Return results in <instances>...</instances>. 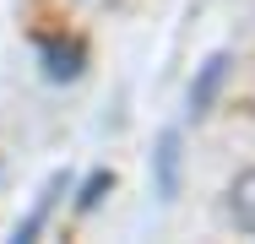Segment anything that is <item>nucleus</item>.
<instances>
[{
	"label": "nucleus",
	"mask_w": 255,
	"mask_h": 244,
	"mask_svg": "<svg viewBox=\"0 0 255 244\" xmlns=\"http://www.w3.org/2000/svg\"><path fill=\"white\" fill-rule=\"evenodd\" d=\"M76 5H109V0H76Z\"/></svg>",
	"instance_id": "obj_7"
},
{
	"label": "nucleus",
	"mask_w": 255,
	"mask_h": 244,
	"mask_svg": "<svg viewBox=\"0 0 255 244\" xmlns=\"http://www.w3.org/2000/svg\"><path fill=\"white\" fill-rule=\"evenodd\" d=\"M114 190V174L109 168H93L87 179H82V195H76V217H87V212H98V201Z\"/></svg>",
	"instance_id": "obj_6"
},
{
	"label": "nucleus",
	"mask_w": 255,
	"mask_h": 244,
	"mask_svg": "<svg viewBox=\"0 0 255 244\" xmlns=\"http://www.w3.org/2000/svg\"><path fill=\"white\" fill-rule=\"evenodd\" d=\"M65 190H71V174H65V168H60V174H49V185L38 190V201H33V212H27V217H22V223L11 228V239H16V244L38 239V234H44V223L54 217V206H60V195H65Z\"/></svg>",
	"instance_id": "obj_3"
},
{
	"label": "nucleus",
	"mask_w": 255,
	"mask_h": 244,
	"mask_svg": "<svg viewBox=\"0 0 255 244\" xmlns=\"http://www.w3.org/2000/svg\"><path fill=\"white\" fill-rule=\"evenodd\" d=\"M38 65H44V82L65 87V82H76L87 71V49L76 38H38Z\"/></svg>",
	"instance_id": "obj_1"
},
{
	"label": "nucleus",
	"mask_w": 255,
	"mask_h": 244,
	"mask_svg": "<svg viewBox=\"0 0 255 244\" xmlns=\"http://www.w3.org/2000/svg\"><path fill=\"white\" fill-rule=\"evenodd\" d=\"M228 71H234V60H228V54H212V60H206L201 71H196V82H190V98H185L190 120H201V114H212V103H217V93H223Z\"/></svg>",
	"instance_id": "obj_2"
},
{
	"label": "nucleus",
	"mask_w": 255,
	"mask_h": 244,
	"mask_svg": "<svg viewBox=\"0 0 255 244\" xmlns=\"http://www.w3.org/2000/svg\"><path fill=\"white\" fill-rule=\"evenodd\" d=\"M152 179H157V201L179 195V130H163L152 152Z\"/></svg>",
	"instance_id": "obj_5"
},
{
	"label": "nucleus",
	"mask_w": 255,
	"mask_h": 244,
	"mask_svg": "<svg viewBox=\"0 0 255 244\" xmlns=\"http://www.w3.org/2000/svg\"><path fill=\"white\" fill-rule=\"evenodd\" d=\"M223 206H228V223H234L239 234H250V239H255V168H245V174L228 179Z\"/></svg>",
	"instance_id": "obj_4"
}]
</instances>
